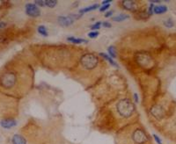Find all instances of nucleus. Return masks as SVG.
<instances>
[{
	"mask_svg": "<svg viewBox=\"0 0 176 144\" xmlns=\"http://www.w3.org/2000/svg\"><path fill=\"white\" fill-rule=\"evenodd\" d=\"M6 26V23H4V22H0V29L1 28H4Z\"/></svg>",
	"mask_w": 176,
	"mask_h": 144,
	"instance_id": "26",
	"label": "nucleus"
},
{
	"mask_svg": "<svg viewBox=\"0 0 176 144\" xmlns=\"http://www.w3.org/2000/svg\"><path fill=\"white\" fill-rule=\"evenodd\" d=\"M130 18L129 15H126V14H120L116 17H114L113 18V20L114 21H116V22H122V21H124L126 19H128Z\"/></svg>",
	"mask_w": 176,
	"mask_h": 144,
	"instance_id": "14",
	"label": "nucleus"
},
{
	"mask_svg": "<svg viewBox=\"0 0 176 144\" xmlns=\"http://www.w3.org/2000/svg\"><path fill=\"white\" fill-rule=\"evenodd\" d=\"M123 6L124 9L128 10V11H135L136 9H137V2L135 1H123Z\"/></svg>",
	"mask_w": 176,
	"mask_h": 144,
	"instance_id": "8",
	"label": "nucleus"
},
{
	"mask_svg": "<svg viewBox=\"0 0 176 144\" xmlns=\"http://www.w3.org/2000/svg\"><path fill=\"white\" fill-rule=\"evenodd\" d=\"M100 56H102L104 59H106L112 66H114V67H116V68H118L119 66H118V64H117L114 60H113V58H111V57L108 55V54H105V53H100Z\"/></svg>",
	"mask_w": 176,
	"mask_h": 144,
	"instance_id": "11",
	"label": "nucleus"
},
{
	"mask_svg": "<svg viewBox=\"0 0 176 144\" xmlns=\"http://www.w3.org/2000/svg\"><path fill=\"white\" fill-rule=\"evenodd\" d=\"M112 14H113V11H109L108 12H107V13L105 14V17H106V18H108V17L112 16Z\"/></svg>",
	"mask_w": 176,
	"mask_h": 144,
	"instance_id": "25",
	"label": "nucleus"
},
{
	"mask_svg": "<svg viewBox=\"0 0 176 144\" xmlns=\"http://www.w3.org/2000/svg\"><path fill=\"white\" fill-rule=\"evenodd\" d=\"M153 9H154V5H153L152 3H151L150 7H149V10H148V14H149V15H152V13H153Z\"/></svg>",
	"mask_w": 176,
	"mask_h": 144,
	"instance_id": "21",
	"label": "nucleus"
},
{
	"mask_svg": "<svg viewBox=\"0 0 176 144\" xmlns=\"http://www.w3.org/2000/svg\"><path fill=\"white\" fill-rule=\"evenodd\" d=\"M132 139H133V141H134L136 143H138V144L144 143L145 141H147V140H148V138H147V136H146L145 133H144L142 129H140V128L137 129V130L133 133V134H132Z\"/></svg>",
	"mask_w": 176,
	"mask_h": 144,
	"instance_id": "6",
	"label": "nucleus"
},
{
	"mask_svg": "<svg viewBox=\"0 0 176 144\" xmlns=\"http://www.w3.org/2000/svg\"><path fill=\"white\" fill-rule=\"evenodd\" d=\"M114 50H115V49H114V46H110V47H108V48H107L108 54H109V56L111 57V58H115V57H116V54H115V51H114Z\"/></svg>",
	"mask_w": 176,
	"mask_h": 144,
	"instance_id": "18",
	"label": "nucleus"
},
{
	"mask_svg": "<svg viewBox=\"0 0 176 144\" xmlns=\"http://www.w3.org/2000/svg\"><path fill=\"white\" fill-rule=\"evenodd\" d=\"M57 5V2L55 0H44V7L47 6L49 8H53Z\"/></svg>",
	"mask_w": 176,
	"mask_h": 144,
	"instance_id": "16",
	"label": "nucleus"
},
{
	"mask_svg": "<svg viewBox=\"0 0 176 144\" xmlns=\"http://www.w3.org/2000/svg\"><path fill=\"white\" fill-rule=\"evenodd\" d=\"M12 144H26V141L23 136L20 134H14L12 138Z\"/></svg>",
	"mask_w": 176,
	"mask_h": 144,
	"instance_id": "9",
	"label": "nucleus"
},
{
	"mask_svg": "<svg viewBox=\"0 0 176 144\" xmlns=\"http://www.w3.org/2000/svg\"><path fill=\"white\" fill-rule=\"evenodd\" d=\"M98 58L94 54H85L81 58V64L85 70H94L98 65Z\"/></svg>",
	"mask_w": 176,
	"mask_h": 144,
	"instance_id": "2",
	"label": "nucleus"
},
{
	"mask_svg": "<svg viewBox=\"0 0 176 144\" xmlns=\"http://www.w3.org/2000/svg\"><path fill=\"white\" fill-rule=\"evenodd\" d=\"M25 11H26V13L28 16L33 17V18H36V17H39L41 15V10L34 3L26 4V6H25Z\"/></svg>",
	"mask_w": 176,
	"mask_h": 144,
	"instance_id": "5",
	"label": "nucleus"
},
{
	"mask_svg": "<svg viewBox=\"0 0 176 144\" xmlns=\"http://www.w3.org/2000/svg\"><path fill=\"white\" fill-rule=\"evenodd\" d=\"M100 26H101V22H100V21H99V22L95 23L94 25H93L91 26V29H92V30H94V31H95V30L100 29Z\"/></svg>",
	"mask_w": 176,
	"mask_h": 144,
	"instance_id": "19",
	"label": "nucleus"
},
{
	"mask_svg": "<svg viewBox=\"0 0 176 144\" xmlns=\"http://www.w3.org/2000/svg\"><path fill=\"white\" fill-rule=\"evenodd\" d=\"M0 125H1L2 127H4L6 129H10L17 125V121L13 119H6V120L1 121Z\"/></svg>",
	"mask_w": 176,
	"mask_h": 144,
	"instance_id": "7",
	"label": "nucleus"
},
{
	"mask_svg": "<svg viewBox=\"0 0 176 144\" xmlns=\"http://www.w3.org/2000/svg\"><path fill=\"white\" fill-rule=\"evenodd\" d=\"M37 31H38V33L41 34V35H42V36H48L49 35V34H48V30H47V28H46V26L45 25H39L38 26V28H37Z\"/></svg>",
	"mask_w": 176,
	"mask_h": 144,
	"instance_id": "15",
	"label": "nucleus"
},
{
	"mask_svg": "<svg viewBox=\"0 0 176 144\" xmlns=\"http://www.w3.org/2000/svg\"><path fill=\"white\" fill-rule=\"evenodd\" d=\"M16 83V76L12 72H6L1 78V83L6 88H11Z\"/></svg>",
	"mask_w": 176,
	"mask_h": 144,
	"instance_id": "3",
	"label": "nucleus"
},
{
	"mask_svg": "<svg viewBox=\"0 0 176 144\" xmlns=\"http://www.w3.org/2000/svg\"><path fill=\"white\" fill-rule=\"evenodd\" d=\"M67 40L70 42L75 43V44H80V43H86L87 41L85 39H80V38H76V37H69L67 38Z\"/></svg>",
	"mask_w": 176,
	"mask_h": 144,
	"instance_id": "13",
	"label": "nucleus"
},
{
	"mask_svg": "<svg viewBox=\"0 0 176 144\" xmlns=\"http://www.w3.org/2000/svg\"><path fill=\"white\" fill-rule=\"evenodd\" d=\"M109 7H110V4H109V5H105V6H102L101 7H100V12H105L106 10L109 9Z\"/></svg>",
	"mask_w": 176,
	"mask_h": 144,
	"instance_id": "22",
	"label": "nucleus"
},
{
	"mask_svg": "<svg viewBox=\"0 0 176 144\" xmlns=\"http://www.w3.org/2000/svg\"><path fill=\"white\" fill-rule=\"evenodd\" d=\"M117 111L124 118H129L135 112L134 105L127 99L121 100L117 105Z\"/></svg>",
	"mask_w": 176,
	"mask_h": 144,
	"instance_id": "1",
	"label": "nucleus"
},
{
	"mask_svg": "<svg viewBox=\"0 0 176 144\" xmlns=\"http://www.w3.org/2000/svg\"><path fill=\"white\" fill-rule=\"evenodd\" d=\"M167 6H163V5H158V6H154V9H153V12L155 14H163L165 12H167Z\"/></svg>",
	"mask_w": 176,
	"mask_h": 144,
	"instance_id": "10",
	"label": "nucleus"
},
{
	"mask_svg": "<svg viewBox=\"0 0 176 144\" xmlns=\"http://www.w3.org/2000/svg\"><path fill=\"white\" fill-rule=\"evenodd\" d=\"M134 97H135V101H136V102H138V97H137V95L136 93L134 94Z\"/></svg>",
	"mask_w": 176,
	"mask_h": 144,
	"instance_id": "27",
	"label": "nucleus"
},
{
	"mask_svg": "<svg viewBox=\"0 0 176 144\" xmlns=\"http://www.w3.org/2000/svg\"><path fill=\"white\" fill-rule=\"evenodd\" d=\"M98 35H99V32H97V31H93V32L88 34V37L91 38V39H95L98 37Z\"/></svg>",
	"mask_w": 176,
	"mask_h": 144,
	"instance_id": "20",
	"label": "nucleus"
},
{
	"mask_svg": "<svg viewBox=\"0 0 176 144\" xmlns=\"http://www.w3.org/2000/svg\"><path fill=\"white\" fill-rule=\"evenodd\" d=\"M101 25L104 26V27H107V28L111 27V24L108 23V22H102V23H101Z\"/></svg>",
	"mask_w": 176,
	"mask_h": 144,
	"instance_id": "24",
	"label": "nucleus"
},
{
	"mask_svg": "<svg viewBox=\"0 0 176 144\" xmlns=\"http://www.w3.org/2000/svg\"><path fill=\"white\" fill-rule=\"evenodd\" d=\"M164 25L167 28H172L174 25L173 20L172 19H166L164 20Z\"/></svg>",
	"mask_w": 176,
	"mask_h": 144,
	"instance_id": "17",
	"label": "nucleus"
},
{
	"mask_svg": "<svg viewBox=\"0 0 176 144\" xmlns=\"http://www.w3.org/2000/svg\"><path fill=\"white\" fill-rule=\"evenodd\" d=\"M99 7H100V5H99V4H95V5H93V6H87V7H85V8H84V9H81V10L79 11V13H81V14L83 15V13H85V12H91V11H94V10H96V9L99 8Z\"/></svg>",
	"mask_w": 176,
	"mask_h": 144,
	"instance_id": "12",
	"label": "nucleus"
},
{
	"mask_svg": "<svg viewBox=\"0 0 176 144\" xmlns=\"http://www.w3.org/2000/svg\"><path fill=\"white\" fill-rule=\"evenodd\" d=\"M82 16V14L79 15H73L71 14L69 16H59L57 18V21L59 23V25H61L62 26H69L71 24L74 23V21L78 19H79Z\"/></svg>",
	"mask_w": 176,
	"mask_h": 144,
	"instance_id": "4",
	"label": "nucleus"
},
{
	"mask_svg": "<svg viewBox=\"0 0 176 144\" xmlns=\"http://www.w3.org/2000/svg\"><path fill=\"white\" fill-rule=\"evenodd\" d=\"M153 138L155 139V141H156V142L158 143V144H162V141H161V139L157 135V134H153Z\"/></svg>",
	"mask_w": 176,
	"mask_h": 144,
	"instance_id": "23",
	"label": "nucleus"
}]
</instances>
